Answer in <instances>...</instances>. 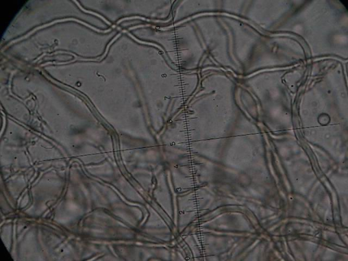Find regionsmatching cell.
<instances>
[{
    "label": "cell",
    "instance_id": "cell-1",
    "mask_svg": "<svg viewBox=\"0 0 348 261\" xmlns=\"http://www.w3.org/2000/svg\"><path fill=\"white\" fill-rule=\"evenodd\" d=\"M1 258L3 261L13 260L11 256L9 253L7 249L5 247V246L3 245V243H2L1 244Z\"/></svg>",
    "mask_w": 348,
    "mask_h": 261
}]
</instances>
